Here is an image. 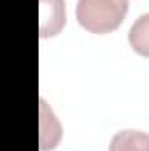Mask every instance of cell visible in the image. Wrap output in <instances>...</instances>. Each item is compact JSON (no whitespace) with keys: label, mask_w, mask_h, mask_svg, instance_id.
I'll use <instances>...</instances> for the list:
<instances>
[{"label":"cell","mask_w":149,"mask_h":151,"mask_svg":"<svg viewBox=\"0 0 149 151\" xmlns=\"http://www.w3.org/2000/svg\"><path fill=\"white\" fill-rule=\"evenodd\" d=\"M128 12V0H77V23L97 35L114 32Z\"/></svg>","instance_id":"6da1fadb"},{"label":"cell","mask_w":149,"mask_h":151,"mask_svg":"<svg viewBox=\"0 0 149 151\" xmlns=\"http://www.w3.org/2000/svg\"><path fill=\"white\" fill-rule=\"evenodd\" d=\"M40 37H54L65 25L63 0H40Z\"/></svg>","instance_id":"7a4b0ae2"},{"label":"cell","mask_w":149,"mask_h":151,"mask_svg":"<svg viewBox=\"0 0 149 151\" xmlns=\"http://www.w3.org/2000/svg\"><path fill=\"white\" fill-rule=\"evenodd\" d=\"M60 137H62V128L58 119L54 118L53 111H49L46 102L40 100V150H54Z\"/></svg>","instance_id":"3957f363"},{"label":"cell","mask_w":149,"mask_h":151,"mask_svg":"<svg viewBox=\"0 0 149 151\" xmlns=\"http://www.w3.org/2000/svg\"><path fill=\"white\" fill-rule=\"evenodd\" d=\"M109 151H149V137L139 130H121L111 139Z\"/></svg>","instance_id":"277c9868"},{"label":"cell","mask_w":149,"mask_h":151,"mask_svg":"<svg viewBox=\"0 0 149 151\" xmlns=\"http://www.w3.org/2000/svg\"><path fill=\"white\" fill-rule=\"evenodd\" d=\"M148 14H142L139 18V21L132 27L130 30V46L133 47V51H137L140 56H148L149 55V35H148Z\"/></svg>","instance_id":"5b68a950"}]
</instances>
